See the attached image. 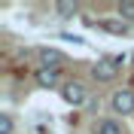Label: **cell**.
<instances>
[{
	"mask_svg": "<svg viewBox=\"0 0 134 134\" xmlns=\"http://www.w3.org/2000/svg\"><path fill=\"white\" fill-rule=\"evenodd\" d=\"M110 110L119 116H131L134 113V88H116L110 98Z\"/></svg>",
	"mask_w": 134,
	"mask_h": 134,
	"instance_id": "3957f363",
	"label": "cell"
},
{
	"mask_svg": "<svg viewBox=\"0 0 134 134\" xmlns=\"http://www.w3.org/2000/svg\"><path fill=\"white\" fill-rule=\"evenodd\" d=\"M98 27H104V31H110V34H125L128 31L125 21H98Z\"/></svg>",
	"mask_w": 134,
	"mask_h": 134,
	"instance_id": "30bf717a",
	"label": "cell"
},
{
	"mask_svg": "<svg viewBox=\"0 0 134 134\" xmlns=\"http://www.w3.org/2000/svg\"><path fill=\"white\" fill-rule=\"evenodd\" d=\"M55 12H58V18H73V15H79V3L76 0H58Z\"/></svg>",
	"mask_w": 134,
	"mask_h": 134,
	"instance_id": "8992f818",
	"label": "cell"
},
{
	"mask_svg": "<svg viewBox=\"0 0 134 134\" xmlns=\"http://www.w3.org/2000/svg\"><path fill=\"white\" fill-rule=\"evenodd\" d=\"M116 15H119V21H134V0H119L116 3Z\"/></svg>",
	"mask_w": 134,
	"mask_h": 134,
	"instance_id": "ba28073f",
	"label": "cell"
},
{
	"mask_svg": "<svg viewBox=\"0 0 134 134\" xmlns=\"http://www.w3.org/2000/svg\"><path fill=\"white\" fill-rule=\"evenodd\" d=\"M58 92H61V100L70 104V107H82L85 100H88V88H85L82 79H67Z\"/></svg>",
	"mask_w": 134,
	"mask_h": 134,
	"instance_id": "7a4b0ae2",
	"label": "cell"
},
{
	"mask_svg": "<svg viewBox=\"0 0 134 134\" xmlns=\"http://www.w3.org/2000/svg\"><path fill=\"white\" fill-rule=\"evenodd\" d=\"M12 131H15V119H12V113L0 110V134H12Z\"/></svg>",
	"mask_w": 134,
	"mask_h": 134,
	"instance_id": "9c48e42d",
	"label": "cell"
},
{
	"mask_svg": "<svg viewBox=\"0 0 134 134\" xmlns=\"http://www.w3.org/2000/svg\"><path fill=\"white\" fill-rule=\"evenodd\" d=\"M34 85L37 88H61V70H55V67H37V73H34Z\"/></svg>",
	"mask_w": 134,
	"mask_h": 134,
	"instance_id": "277c9868",
	"label": "cell"
},
{
	"mask_svg": "<svg viewBox=\"0 0 134 134\" xmlns=\"http://www.w3.org/2000/svg\"><path fill=\"white\" fill-rule=\"evenodd\" d=\"M122 61L125 58H98L92 64V79L94 82H113L122 70Z\"/></svg>",
	"mask_w": 134,
	"mask_h": 134,
	"instance_id": "6da1fadb",
	"label": "cell"
},
{
	"mask_svg": "<svg viewBox=\"0 0 134 134\" xmlns=\"http://www.w3.org/2000/svg\"><path fill=\"white\" fill-rule=\"evenodd\" d=\"M37 58H40V67H55L58 70L61 64H64V52L61 49H52V46H43V49H37Z\"/></svg>",
	"mask_w": 134,
	"mask_h": 134,
	"instance_id": "5b68a950",
	"label": "cell"
},
{
	"mask_svg": "<svg viewBox=\"0 0 134 134\" xmlns=\"http://www.w3.org/2000/svg\"><path fill=\"white\" fill-rule=\"evenodd\" d=\"M94 134H122V122H116V119H98L94 122Z\"/></svg>",
	"mask_w": 134,
	"mask_h": 134,
	"instance_id": "52a82bcc",
	"label": "cell"
}]
</instances>
